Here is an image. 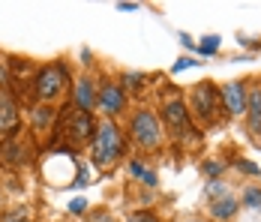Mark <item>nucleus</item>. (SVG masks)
<instances>
[{"label": "nucleus", "instance_id": "3", "mask_svg": "<svg viewBox=\"0 0 261 222\" xmlns=\"http://www.w3.org/2000/svg\"><path fill=\"white\" fill-rule=\"evenodd\" d=\"M75 81V75L69 69V63L60 57V60H51L45 66H36V75H33V84H30V99L33 102H57L60 96H66V90H72L69 84Z\"/></svg>", "mask_w": 261, "mask_h": 222}, {"label": "nucleus", "instance_id": "12", "mask_svg": "<svg viewBox=\"0 0 261 222\" xmlns=\"http://www.w3.org/2000/svg\"><path fill=\"white\" fill-rule=\"evenodd\" d=\"M18 93L15 90H6V87H0V138H6V135H15L18 129H21V111H18Z\"/></svg>", "mask_w": 261, "mask_h": 222}, {"label": "nucleus", "instance_id": "13", "mask_svg": "<svg viewBox=\"0 0 261 222\" xmlns=\"http://www.w3.org/2000/svg\"><path fill=\"white\" fill-rule=\"evenodd\" d=\"M246 132L261 144V81H249V99H246Z\"/></svg>", "mask_w": 261, "mask_h": 222}, {"label": "nucleus", "instance_id": "25", "mask_svg": "<svg viewBox=\"0 0 261 222\" xmlns=\"http://www.w3.org/2000/svg\"><path fill=\"white\" fill-rule=\"evenodd\" d=\"M201 60H192V57H180L174 66H171V72H183V69H192V66H198Z\"/></svg>", "mask_w": 261, "mask_h": 222}, {"label": "nucleus", "instance_id": "17", "mask_svg": "<svg viewBox=\"0 0 261 222\" xmlns=\"http://www.w3.org/2000/svg\"><path fill=\"white\" fill-rule=\"evenodd\" d=\"M0 222H30V207L27 204H15V207L0 213Z\"/></svg>", "mask_w": 261, "mask_h": 222}, {"label": "nucleus", "instance_id": "22", "mask_svg": "<svg viewBox=\"0 0 261 222\" xmlns=\"http://www.w3.org/2000/svg\"><path fill=\"white\" fill-rule=\"evenodd\" d=\"M234 168H237V171H243V174H249V177H258V174H261V165L249 162V159H237Z\"/></svg>", "mask_w": 261, "mask_h": 222}, {"label": "nucleus", "instance_id": "9", "mask_svg": "<svg viewBox=\"0 0 261 222\" xmlns=\"http://www.w3.org/2000/svg\"><path fill=\"white\" fill-rule=\"evenodd\" d=\"M27 124H30V135L33 138H51L57 124H60V108L51 105V102H30Z\"/></svg>", "mask_w": 261, "mask_h": 222}, {"label": "nucleus", "instance_id": "24", "mask_svg": "<svg viewBox=\"0 0 261 222\" xmlns=\"http://www.w3.org/2000/svg\"><path fill=\"white\" fill-rule=\"evenodd\" d=\"M126 222H159V219H156V213H150V210H135V213L126 216Z\"/></svg>", "mask_w": 261, "mask_h": 222}, {"label": "nucleus", "instance_id": "21", "mask_svg": "<svg viewBox=\"0 0 261 222\" xmlns=\"http://www.w3.org/2000/svg\"><path fill=\"white\" fill-rule=\"evenodd\" d=\"M219 45H222V39H219L216 33H210V36H204V39L198 42V54L210 57V54H216V51H219Z\"/></svg>", "mask_w": 261, "mask_h": 222}, {"label": "nucleus", "instance_id": "15", "mask_svg": "<svg viewBox=\"0 0 261 222\" xmlns=\"http://www.w3.org/2000/svg\"><path fill=\"white\" fill-rule=\"evenodd\" d=\"M126 171H129L132 180H138V183H144L147 189H156V183H159V174L144 162V159H129L126 162Z\"/></svg>", "mask_w": 261, "mask_h": 222}, {"label": "nucleus", "instance_id": "27", "mask_svg": "<svg viewBox=\"0 0 261 222\" xmlns=\"http://www.w3.org/2000/svg\"><path fill=\"white\" fill-rule=\"evenodd\" d=\"M237 42H240V45H246V48H261V39H246V36H237Z\"/></svg>", "mask_w": 261, "mask_h": 222}, {"label": "nucleus", "instance_id": "14", "mask_svg": "<svg viewBox=\"0 0 261 222\" xmlns=\"http://www.w3.org/2000/svg\"><path fill=\"white\" fill-rule=\"evenodd\" d=\"M237 210H240V201H237V195H222V198H213V201H207V213L213 222H231L237 216Z\"/></svg>", "mask_w": 261, "mask_h": 222}, {"label": "nucleus", "instance_id": "7", "mask_svg": "<svg viewBox=\"0 0 261 222\" xmlns=\"http://www.w3.org/2000/svg\"><path fill=\"white\" fill-rule=\"evenodd\" d=\"M36 156L33 147V135L30 132H15V135H6L0 138V165L3 168H27Z\"/></svg>", "mask_w": 261, "mask_h": 222}, {"label": "nucleus", "instance_id": "23", "mask_svg": "<svg viewBox=\"0 0 261 222\" xmlns=\"http://www.w3.org/2000/svg\"><path fill=\"white\" fill-rule=\"evenodd\" d=\"M87 207H90V204H87V198H72V201H69V213H75V216H84V213H87Z\"/></svg>", "mask_w": 261, "mask_h": 222}, {"label": "nucleus", "instance_id": "11", "mask_svg": "<svg viewBox=\"0 0 261 222\" xmlns=\"http://www.w3.org/2000/svg\"><path fill=\"white\" fill-rule=\"evenodd\" d=\"M222 111L228 117H246V99H249V81H225L219 87Z\"/></svg>", "mask_w": 261, "mask_h": 222}, {"label": "nucleus", "instance_id": "26", "mask_svg": "<svg viewBox=\"0 0 261 222\" xmlns=\"http://www.w3.org/2000/svg\"><path fill=\"white\" fill-rule=\"evenodd\" d=\"M90 180H87V168L79 165V171H75V180H72V189H81V186H87Z\"/></svg>", "mask_w": 261, "mask_h": 222}, {"label": "nucleus", "instance_id": "1", "mask_svg": "<svg viewBox=\"0 0 261 222\" xmlns=\"http://www.w3.org/2000/svg\"><path fill=\"white\" fill-rule=\"evenodd\" d=\"M126 153V129L117 124V120H99L96 126V135L90 141V162L93 168L99 171H111Z\"/></svg>", "mask_w": 261, "mask_h": 222}, {"label": "nucleus", "instance_id": "10", "mask_svg": "<svg viewBox=\"0 0 261 222\" xmlns=\"http://www.w3.org/2000/svg\"><path fill=\"white\" fill-rule=\"evenodd\" d=\"M69 99H72V108L75 111H84V114H96V99H99V78L90 72L75 75L72 81V90H69Z\"/></svg>", "mask_w": 261, "mask_h": 222}, {"label": "nucleus", "instance_id": "8", "mask_svg": "<svg viewBox=\"0 0 261 222\" xmlns=\"http://www.w3.org/2000/svg\"><path fill=\"white\" fill-rule=\"evenodd\" d=\"M129 96L123 93V87L117 84V78H99V99H96V114H102L105 120H117L120 114H126Z\"/></svg>", "mask_w": 261, "mask_h": 222}, {"label": "nucleus", "instance_id": "16", "mask_svg": "<svg viewBox=\"0 0 261 222\" xmlns=\"http://www.w3.org/2000/svg\"><path fill=\"white\" fill-rule=\"evenodd\" d=\"M147 81H150V75L135 72V69H123V72L117 75V84L123 87L126 96H129V93H141V90L147 87Z\"/></svg>", "mask_w": 261, "mask_h": 222}, {"label": "nucleus", "instance_id": "20", "mask_svg": "<svg viewBox=\"0 0 261 222\" xmlns=\"http://www.w3.org/2000/svg\"><path fill=\"white\" fill-rule=\"evenodd\" d=\"M0 87L12 90V57L0 54Z\"/></svg>", "mask_w": 261, "mask_h": 222}, {"label": "nucleus", "instance_id": "19", "mask_svg": "<svg viewBox=\"0 0 261 222\" xmlns=\"http://www.w3.org/2000/svg\"><path fill=\"white\" fill-rule=\"evenodd\" d=\"M240 204H246L249 210H261V186H246L243 189V195H240Z\"/></svg>", "mask_w": 261, "mask_h": 222}, {"label": "nucleus", "instance_id": "28", "mask_svg": "<svg viewBox=\"0 0 261 222\" xmlns=\"http://www.w3.org/2000/svg\"><path fill=\"white\" fill-rule=\"evenodd\" d=\"M117 9H120V12H135L138 3H117Z\"/></svg>", "mask_w": 261, "mask_h": 222}, {"label": "nucleus", "instance_id": "18", "mask_svg": "<svg viewBox=\"0 0 261 222\" xmlns=\"http://www.w3.org/2000/svg\"><path fill=\"white\" fill-rule=\"evenodd\" d=\"M222 171H225V162H222V159H204V162H201V174L207 177V183L219 180Z\"/></svg>", "mask_w": 261, "mask_h": 222}, {"label": "nucleus", "instance_id": "30", "mask_svg": "<svg viewBox=\"0 0 261 222\" xmlns=\"http://www.w3.org/2000/svg\"><path fill=\"white\" fill-rule=\"evenodd\" d=\"M180 222H201V219H180Z\"/></svg>", "mask_w": 261, "mask_h": 222}, {"label": "nucleus", "instance_id": "4", "mask_svg": "<svg viewBox=\"0 0 261 222\" xmlns=\"http://www.w3.org/2000/svg\"><path fill=\"white\" fill-rule=\"evenodd\" d=\"M126 138L138 150H153L162 147V138H165V129H162V120L153 108H135L129 111V120H126Z\"/></svg>", "mask_w": 261, "mask_h": 222}, {"label": "nucleus", "instance_id": "5", "mask_svg": "<svg viewBox=\"0 0 261 222\" xmlns=\"http://www.w3.org/2000/svg\"><path fill=\"white\" fill-rule=\"evenodd\" d=\"M96 114H84V111H69V114H60V124L54 129L51 135V144H69V147H84V144H90L93 141V135H96Z\"/></svg>", "mask_w": 261, "mask_h": 222}, {"label": "nucleus", "instance_id": "6", "mask_svg": "<svg viewBox=\"0 0 261 222\" xmlns=\"http://www.w3.org/2000/svg\"><path fill=\"white\" fill-rule=\"evenodd\" d=\"M186 105H189V114H192L198 124H207V126L216 124V120H219V114H225V111H222L219 87H216L213 81H198V84L189 90Z\"/></svg>", "mask_w": 261, "mask_h": 222}, {"label": "nucleus", "instance_id": "2", "mask_svg": "<svg viewBox=\"0 0 261 222\" xmlns=\"http://www.w3.org/2000/svg\"><path fill=\"white\" fill-rule=\"evenodd\" d=\"M159 120H162V129L180 141V144H189V141H198V129L192 124V114H189V105L186 99L171 87L168 93L162 90V99H159Z\"/></svg>", "mask_w": 261, "mask_h": 222}, {"label": "nucleus", "instance_id": "29", "mask_svg": "<svg viewBox=\"0 0 261 222\" xmlns=\"http://www.w3.org/2000/svg\"><path fill=\"white\" fill-rule=\"evenodd\" d=\"M180 42H183V45H186V48H195V42L189 39V33H180Z\"/></svg>", "mask_w": 261, "mask_h": 222}]
</instances>
